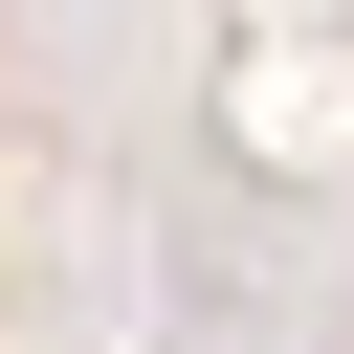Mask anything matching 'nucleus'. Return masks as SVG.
Returning a JSON list of instances; mask_svg holds the SVG:
<instances>
[{
  "mask_svg": "<svg viewBox=\"0 0 354 354\" xmlns=\"http://www.w3.org/2000/svg\"><path fill=\"white\" fill-rule=\"evenodd\" d=\"M0 177H22V111H0Z\"/></svg>",
  "mask_w": 354,
  "mask_h": 354,
  "instance_id": "f257e3e1",
  "label": "nucleus"
}]
</instances>
